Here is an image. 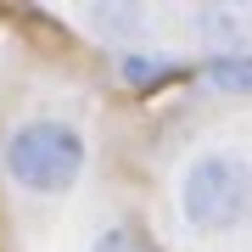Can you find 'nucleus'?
I'll use <instances>...</instances> for the list:
<instances>
[{
  "label": "nucleus",
  "mask_w": 252,
  "mask_h": 252,
  "mask_svg": "<svg viewBox=\"0 0 252 252\" xmlns=\"http://www.w3.org/2000/svg\"><path fill=\"white\" fill-rule=\"evenodd\" d=\"M202 79H207V90H224V95H252V51H235V56H207Z\"/></svg>",
  "instance_id": "nucleus-6"
},
{
  "label": "nucleus",
  "mask_w": 252,
  "mask_h": 252,
  "mask_svg": "<svg viewBox=\"0 0 252 252\" xmlns=\"http://www.w3.org/2000/svg\"><path fill=\"white\" fill-rule=\"evenodd\" d=\"M90 252H152L146 247V235L135 230V224H112V230H101L95 235V247Z\"/></svg>",
  "instance_id": "nucleus-7"
},
{
  "label": "nucleus",
  "mask_w": 252,
  "mask_h": 252,
  "mask_svg": "<svg viewBox=\"0 0 252 252\" xmlns=\"http://www.w3.org/2000/svg\"><path fill=\"white\" fill-rule=\"evenodd\" d=\"M6 174L23 190L56 196L84 174V135L62 118H28L6 135Z\"/></svg>",
  "instance_id": "nucleus-1"
},
{
  "label": "nucleus",
  "mask_w": 252,
  "mask_h": 252,
  "mask_svg": "<svg viewBox=\"0 0 252 252\" xmlns=\"http://www.w3.org/2000/svg\"><path fill=\"white\" fill-rule=\"evenodd\" d=\"M84 23H90L107 45H118V39H135V34H140L146 6H135V0H101V6L84 11Z\"/></svg>",
  "instance_id": "nucleus-4"
},
{
  "label": "nucleus",
  "mask_w": 252,
  "mask_h": 252,
  "mask_svg": "<svg viewBox=\"0 0 252 252\" xmlns=\"http://www.w3.org/2000/svg\"><path fill=\"white\" fill-rule=\"evenodd\" d=\"M185 219L196 230H235L252 219V162L241 157H196L180 185Z\"/></svg>",
  "instance_id": "nucleus-2"
},
{
  "label": "nucleus",
  "mask_w": 252,
  "mask_h": 252,
  "mask_svg": "<svg viewBox=\"0 0 252 252\" xmlns=\"http://www.w3.org/2000/svg\"><path fill=\"white\" fill-rule=\"evenodd\" d=\"M118 73H124L129 90H157V84L185 79V62H174V56H124Z\"/></svg>",
  "instance_id": "nucleus-5"
},
{
  "label": "nucleus",
  "mask_w": 252,
  "mask_h": 252,
  "mask_svg": "<svg viewBox=\"0 0 252 252\" xmlns=\"http://www.w3.org/2000/svg\"><path fill=\"white\" fill-rule=\"evenodd\" d=\"M196 34L207 45H219V56H235L252 34V11L247 6H202L196 11Z\"/></svg>",
  "instance_id": "nucleus-3"
}]
</instances>
